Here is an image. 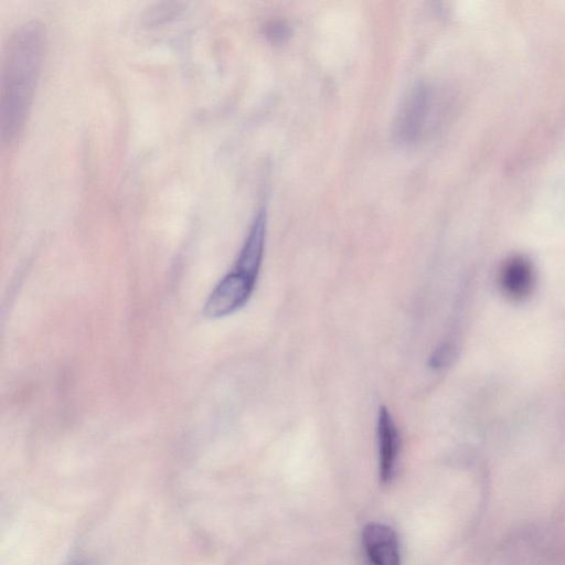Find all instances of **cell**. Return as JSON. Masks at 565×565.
Listing matches in <instances>:
<instances>
[{
    "label": "cell",
    "instance_id": "cell-1",
    "mask_svg": "<svg viewBox=\"0 0 565 565\" xmlns=\"http://www.w3.org/2000/svg\"><path fill=\"white\" fill-rule=\"evenodd\" d=\"M45 46L36 21L15 29L6 45L1 76V137L12 142L23 129L40 77Z\"/></svg>",
    "mask_w": 565,
    "mask_h": 565
},
{
    "label": "cell",
    "instance_id": "cell-2",
    "mask_svg": "<svg viewBox=\"0 0 565 565\" xmlns=\"http://www.w3.org/2000/svg\"><path fill=\"white\" fill-rule=\"evenodd\" d=\"M256 281L232 268L207 296L203 315L210 319H220L241 310L250 299Z\"/></svg>",
    "mask_w": 565,
    "mask_h": 565
},
{
    "label": "cell",
    "instance_id": "cell-3",
    "mask_svg": "<svg viewBox=\"0 0 565 565\" xmlns=\"http://www.w3.org/2000/svg\"><path fill=\"white\" fill-rule=\"evenodd\" d=\"M429 89L418 83L404 96L394 119V136L402 143L415 142L424 130L430 105Z\"/></svg>",
    "mask_w": 565,
    "mask_h": 565
},
{
    "label": "cell",
    "instance_id": "cell-4",
    "mask_svg": "<svg viewBox=\"0 0 565 565\" xmlns=\"http://www.w3.org/2000/svg\"><path fill=\"white\" fill-rule=\"evenodd\" d=\"M366 565H399V547L395 532L381 523H369L362 532Z\"/></svg>",
    "mask_w": 565,
    "mask_h": 565
},
{
    "label": "cell",
    "instance_id": "cell-5",
    "mask_svg": "<svg viewBox=\"0 0 565 565\" xmlns=\"http://www.w3.org/2000/svg\"><path fill=\"white\" fill-rule=\"evenodd\" d=\"M267 212L262 207L255 215L233 269L257 280L266 241Z\"/></svg>",
    "mask_w": 565,
    "mask_h": 565
},
{
    "label": "cell",
    "instance_id": "cell-6",
    "mask_svg": "<svg viewBox=\"0 0 565 565\" xmlns=\"http://www.w3.org/2000/svg\"><path fill=\"white\" fill-rule=\"evenodd\" d=\"M377 441L380 478L383 483H387L395 472L399 450V435L396 424L385 406L379 408Z\"/></svg>",
    "mask_w": 565,
    "mask_h": 565
},
{
    "label": "cell",
    "instance_id": "cell-7",
    "mask_svg": "<svg viewBox=\"0 0 565 565\" xmlns=\"http://www.w3.org/2000/svg\"><path fill=\"white\" fill-rule=\"evenodd\" d=\"M503 291L513 299L526 297L534 281L531 264L521 256L510 258L502 267L500 275Z\"/></svg>",
    "mask_w": 565,
    "mask_h": 565
},
{
    "label": "cell",
    "instance_id": "cell-8",
    "mask_svg": "<svg viewBox=\"0 0 565 565\" xmlns=\"http://www.w3.org/2000/svg\"><path fill=\"white\" fill-rule=\"evenodd\" d=\"M455 355V348L450 342L440 343L431 353L429 366L434 370L446 367Z\"/></svg>",
    "mask_w": 565,
    "mask_h": 565
},
{
    "label": "cell",
    "instance_id": "cell-9",
    "mask_svg": "<svg viewBox=\"0 0 565 565\" xmlns=\"http://www.w3.org/2000/svg\"><path fill=\"white\" fill-rule=\"evenodd\" d=\"M266 35L273 41H280L286 38L287 28L279 22L270 23L267 28Z\"/></svg>",
    "mask_w": 565,
    "mask_h": 565
},
{
    "label": "cell",
    "instance_id": "cell-10",
    "mask_svg": "<svg viewBox=\"0 0 565 565\" xmlns=\"http://www.w3.org/2000/svg\"><path fill=\"white\" fill-rule=\"evenodd\" d=\"M72 565H82V564H79V563H75V564H72Z\"/></svg>",
    "mask_w": 565,
    "mask_h": 565
}]
</instances>
